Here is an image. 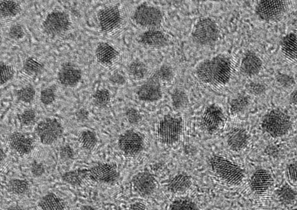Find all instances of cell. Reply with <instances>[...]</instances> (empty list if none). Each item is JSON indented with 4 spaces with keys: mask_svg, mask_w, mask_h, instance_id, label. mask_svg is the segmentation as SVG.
Returning a JSON list of instances; mask_svg holds the SVG:
<instances>
[{
    "mask_svg": "<svg viewBox=\"0 0 297 210\" xmlns=\"http://www.w3.org/2000/svg\"><path fill=\"white\" fill-rule=\"evenodd\" d=\"M0 10L3 16L11 17L16 15L20 12L21 8L19 4L15 2L4 1L0 3Z\"/></svg>",
    "mask_w": 297,
    "mask_h": 210,
    "instance_id": "cell-21",
    "label": "cell"
},
{
    "mask_svg": "<svg viewBox=\"0 0 297 210\" xmlns=\"http://www.w3.org/2000/svg\"><path fill=\"white\" fill-rule=\"evenodd\" d=\"M183 126V119L180 116L167 114L159 122L156 129L157 137L162 143L173 144L180 139Z\"/></svg>",
    "mask_w": 297,
    "mask_h": 210,
    "instance_id": "cell-2",
    "label": "cell"
},
{
    "mask_svg": "<svg viewBox=\"0 0 297 210\" xmlns=\"http://www.w3.org/2000/svg\"><path fill=\"white\" fill-rule=\"evenodd\" d=\"M9 33L10 37L15 39L22 38L25 34L22 27L19 24L15 25L11 27L10 29Z\"/></svg>",
    "mask_w": 297,
    "mask_h": 210,
    "instance_id": "cell-32",
    "label": "cell"
},
{
    "mask_svg": "<svg viewBox=\"0 0 297 210\" xmlns=\"http://www.w3.org/2000/svg\"><path fill=\"white\" fill-rule=\"evenodd\" d=\"M9 185L11 191L17 194L23 193L28 187V184L25 180L18 179L11 180Z\"/></svg>",
    "mask_w": 297,
    "mask_h": 210,
    "instance_id": "cell-28",
    "label": "cell"
},
{
    "mask_svg": "<svg viewBox=\"0 0 297 210\" xmlns=\"http://www.w3.org/2000/svg\"><path fill=\"white\" fill-rule=\"evenodd\" d=\"M156 73L160 79L165 80H169L173 76V70L167 66L162 67Z\"/></svg>",
    "mask_w": 297,
    "mask_h": 210,
    "instance_id": "cell-33",
    "label": "cell"
},
{
    "mask_svg": "<svg viewBox=\"0 0 297 210\" xmlns=\"http://www.w3.org/2000/svg\"><path fill=\"white\" fill-rule=\"evenodd\" d=\"M224 120L223 110L218 104L213 103L205 108L202 115L200 124L203 129L209 133L217 131Z\"/></svg>",
    "mask_w": 297,
    "mask_h": 210,
    "instance_id": "cell-6",
    "label": "cell"
},
{
    "mask_svg": "<svg viewBox=\"0 0 297 210\" xmlns=\"http://www.w3.org/2000/svg\"><path fill=\"white\" fill-rule=\"evenodd\" d=\"M93 102L98 106L103 107L109 103L110 100V95L108 91L105 89L97 91L93 96Z\"/></svg>",
    "mask_w": 297,
    "mask_h": 210,
    "instance_id": "cell-26",
    "label": "cell"
},
{
    "mask_svg": "<svg viewBox=\"0 0 297 210\" xmlns=\"http://www.w3.org/2000/svg\"><path fill=\"white\" fill-rule=\"evenodd\" d=\"M262 128L273 138L282 137L291 129V119L287 113L279 109H273L266 114L261 124Z\"/></svg>",
    "mask_w": 297,
    "mask_h": 210,
    "instance_id": "cell-1",
    "label": "cell"
},
{
    "mask_svg": "<svg viewBox=\"0 0 297 210\" xmlns=\"http://www.w3.org/2000/svg\"><path fill=\"white\" fill-rule=\"evenodd\" d=\"M118 54V52L115 49L105 43H100L98 46L96 52L98 60L104 64L111 62Z\"/></svg>",
    "mask_w": 297,
    "mask_h": 210,
    "instance_id": "cell-16",
    "label": "cell"
},
{
    "mask_svg": "<svg viewBox=\"0 0 297 210\" xmlns=\"http://www.w3.org/2000/svg\"><path fill=\"white\" fill-rule=\"evenodd\" d=\"M126 116L129 122L131 124H136L141 119V115L136 110L130 108L126 112Z\"/></svg>",
    "mask_w": 297,
    "mask_h": 210,
    "instance_id": "cell-34",
    "label": "cell"
},
{
    "mask_svg": "<svg viewBox=\"0 0 297 210\" xmlns=\"http://www.w3.org/2000/svg\"><path fill=\"white\" fill-rule=\"evenodd\" d=\"M44 165L41 163H35L32 165V172L35 176H41L44 173Z\"/></svg>",
    "mask_w": 297,
    "mask_h": 210,
    "instance_id": "cell-35",
    "label": "cell"
},
{
    "mask_svg": "<svg viewBox=\"0 0 297 210\" xmlns=\"http://www.w3.org/2000/svg\"><path fill=\"white\" fill-rule=\"evenodd\" d=\"M117 143L120 150L129 155H136L142 151L144 145L142 135L134 129H128L119 136Z\"/></svg>",
    "mask_w": 297,
    "mask_h": 210,
    "instance_id": "cell-5",
    "label": "cell"
},
{
    "mask_svg": "<svg viewBox=\"0 0 297 210\" xmlns=\"http://www.w3.org/2000/svg\"><path fill=\"white\" fill-rule=\"evenodd\" d=\"M1 85H3L12 78L14 74V70L12 66L4 63H1L0 67Z\"/></svg>",
    "mask_w": 297,
    "mask_h": 210,
    "instance_id": "cell-27",
    "label": "cell"
},
{
    "mask_svg": "<svg viewBox=\"0 0 297 210\" xmlns=\"http://www.w3.org/2000/svg\"><path fill=\"white\" fill-rule=\"evenodd\" d=\"M160 78L156 73L142 85L137 93L140 100L145 102H153L160 100L162 92Z\"/></svg>",
    "mask_w": 297,
    "mask_h": 210,
    "instance_id": "cell-8",
    "label": "cell"
},
{
    "mask_svg": "<svg viewBox=\"0 0 297 210\" xmlns=\"http://www.w3.org/2000/svg\"><path fill=\"white\" fill-rule=\"evenodd\" d=\"M297 92L296 90H295L293 91L290 96V99L291 102L294 104H296L297 102L296 98Z\"/></svg>",
    "mask_w": 297,
    "mask_h": 210,
    "instance_id": "cell-36",
    "label": "cell"
},
{
    "mask_svg": "<svg viewBox=\"0 0 297 210\" xmlns=\"http://www.w3.org/2000/svg\"><path fill=\"white\" fill-rule=\"evenodd\" d=\"M131 75L135 79H141L146 75L148 70L146 66L142 63L135 62L132 63L129 68Z\"/></svg>",
    "mask_w": 297,
    "mask_h": 210,
    "instance_id": "cell-24",
    "label": "cell"
},
{
    "mask_svg": "<svg viewBox=\"0 0 297 210\" xmlns=\"http://www.w3.org/2000/svg\"><path fill=\"white\" fill-rule=\"evenodd\" d=\"M35 94L34 88L32 86L28 85L18 90L16 96L19 100L25 103H30L34 100Z\"/></svg>",
    "mask_w": 297,
    "mask_h": 210,
    "instance_id": "cell-23",
    "label": "cell"
},
{
    "mask_svg": "<svg viewBox=\"0 0 297 210\" xmlns=\"http://www.w3.org/2000/svg\"><path fill=\"white\" fill-rule=\"evenodd\" d=\"M96 132L92 130L86 129L81 131L78 136V140L84 148L90 149L94 148L98 141Z\"/></svg>",
    "mask_w": 297,
    "mask_h": 210,
    "instance_id": "cell-17",
    "label": "cell"
},
{
    "mask_svg": "<svg viewBox=\"0 0 297 210\" xmlns=\"http://www.w3.org/2000/svg\"><path fill=\"white\" fill-rule=\"evenodd\" d=\"M82 73L80 69L70 62H65L61 66L57 77L60 82L64 86H72L77 84L80 81Z\"/></svg>",
    "mask_w": 297,
    "mask_h": 210,
    "instance_id": "cell-12",
    "label": "cell"
},
{
    "mask_svg": "<svg viewBox=\"0 0 297 210\" xmlns=\"http://www.w3.org/2000/svg\"><path fill=\"white\" fill-rule=\"evenodd\" d=\"M61 199L55 194L50 193L43 197L38 204L43 210H60L62 209Z\"/></svg>",
    "mask_w": 297,
    "mask_h": 210,
    "instance_id": "cell-18",
    "label": "cell"
},
{
    "mask_svg": "<svg viewBox=\"0 0 297 210\" xmlns=\"http://www.w3.org/2000/svg\"><path fill=\"white\" fill-rule=\"evenodd\" d=\"M43 67L44 65L42 62L33 57H29L26 59L23 65L24 71L30 75L38 73Z\"/></svg>",
    "mask_w": 297,
    "mask_h": 210,
    "instance_id": "cell-22",
    "label": "cell"
},
{
    "mask_svg": "<svg viewBox=\"0 0 297 210\" xmlns=\"http://www.w3.org/2000/svg\"><path fill=\"white\" fill-rule=\"evenodd\" d=\"M55 89L54 86L45 88L41 91L40 100L41 102L45 105L52 104L55 101Z\"/></svg>",
    "mask_w": 297,
    "mask_h": 210,
    "instance_id": "cell-25",
    "label": "cell"
},
{
    "mask_svg": "<svg viewBox=\"0 0 297 210\" xmlns=\"http://www.w3.org/2000/svg\"><path fill=\"white\" fill-rule=\"evenodd\" d=\"M172 104L176 109L180 110L186 107L189 103L188 97L184 91L177 89L171 95Z\"/></svg>",
    "mask_w": 297,
    "mask_h": 210,
    "instance_id": "cell-20",
    "label": "cell"
},
{
    "mask_svg": "<svg viewBox=\"0 0 297 210\" xmlns=\"http://www.w3.org/2000/svg\"><path fill=\"white\" fill-rule=\"evenodd\" d=\"M247 88L250 93L257 95L263 94L266 90V87L263 84L255 82L249 83L247 86Z\"/></svg>",
    "mask_w": 297,
    "mask_h": 210,
    "instance_id": "cell-31",
    "label": "cell"
},
{
    "mask_svg": "<svg viewBox=\"0 0 297 210\" xmlns=\"http://www.w3.org/2000/svg\"><path fill=\"white\" fill-rule=\"evenodd\" d=\"M98 17L102 29L107 31L114 29L119 21L118 10L114 7L108 6L103 9L99 12Z\"/></svg>",
    "mask_w": 297,
    "mask_h": 210,
    "instance_id": "cell-14",
    "label": "cell"
},
{
    "mask_svg": "<svg viewBox=\"0 0 297 210\" xmlns=\"http://www.w3.org/2000/svg\"><path fill=\"white\" fill-rule=\"evenodd\" d=\"M70 25L68 14L63 12L55 11L47 15L42 26L46 34L54 35L67 30Z\"/></svg>",
    "mask_w": 297,
    "mask_h": 210,
    "instance_id": "cell-7",
    "label": "cell"
},
{
    "mask_svg": "<svg viewBox=\"0 0 297 210\" xmlns=\"http://www.w3.org/2000/svg\"><path fill=\"white\" fill-rule=\"evenodd\" d=\"M206 66L210 84L224 85L229 81L232 67L227 58L220 56L207 60Z\"/></svg>",
    "mask_w": 297,
    "mask_h": 210,
    "instance_id": "cell-3",
    "label": "cell"
},
{
    "mask_svg": "<svg viewBox=\"0 0 297 210\" xmlns=\"http://www.w3.org/2000/svg\"><path fill=\"white\" fill-rule=\"evenodd\" d=\"M250 102L249 97L245 95H240L232 99L230 103V109L233 114H237L244 111Z\"/></svg>",
    "mask_w": 297,
    "mask_h": 210,
    "instance_id": "cell-19",
    "label": "cell"
},
{
    "mask_svg": "<svg viewBox=\"0 0 297 210\" xmlns=\"http://www.w3.org/2000/svg\"><path fill=\"white\" fill-rule=\"evenodd\" d=\"M36 132L41 142L50 145L56 142L62 136L64 128L57 119L48 117L40 121L37 124Z\"/></svg>",
    "mask_w": 297,
    "mask_h": 210,
    "instance_id": "cell-4",
    "label": "cell"
},
{
    "mask_svg": "<svg viewBox=\"0 0 297 210\" xmlns=\"http://www.w3.org/2000/svg\"><path fill=\"white\" fill-rule=\"evenodd\" d=\"M10 147L21 155L30 153L34 148L35 141L29 134L20 132L12 133L8 138Z\"/></svg>",
    "mask_w": 297,
    "mask_h": 210,
    "instance_id": "cell-9",
    "label": "cell"
},
{
    "mask_svg": "<svg viewBox=\"0 0 297 210\" xmlns=\"http://www.w3.org/2000/svg\"><path fill=\"white\" fill-rule=\"evenodd\" d=\"M21 123L25 126L32 124L36 119V113L32 109H28L24 111L19 115Z\"/></svg>",
    "mask_w": 297,
    "mask_h": 210,
    "instance_id": "cell-29",
    "label": "cell"
},
{
    "mask_svg": "<svg viewBox=\"0 0 297 210\" xmlns=\"http://www.w3.org/2000/svg\"><path fill=\"white\" fill-rule=\"evenodd\" d=\"M134 17L140 24L153 26L160 23L161 16L160 11L155 8L143 5L137 8Z\"/></svg>",
    "mask_w": 297,
    "mask_h": 210,
    "instance_id": "cell-11",
    "label": "cell"
},
{
    "mask_svg": "<svg viewBox=\"0 0 297 210\" xmlns=\"http://www.w3.org/2000/svg\"><path fill=\"white\" fill-rule=\"evenodd\" d=\"M134 188L140 195L144 196L150 195L156 190L157 180L151 174L143 172L136 175L133 179Z\"/></svg>",
    "mask_w": 297,
    "mask_h": 210,
    "instance_id": "cell-10",
    "label": "cell"
},
{
    "mask_svg": "<svg viewBox=\"0 0 297 210\" xmlns=\"http://www.w3.org/2000/svg\"><path fill=\"white\" fill-rule=\"evenodd\" d=\"M262 66L260 59L254 54L251 53L247 54L243 59L240 70L245 75L253 77L259 73Z\"/></svg>",
    "mask_w": 297,
    "mask_h": 210,
    "instance_id": "cell-15",
    "label": "cell"
},
{
    "mask_svg": "<svg viewBox=\"0 0 297 210\" xmlns=\"http://www.w3.org/2000/svg\"><path fill=\"white\" fill-rule=\"evenodd\" d=\"M229 146L234 150H238L245 147L250 140L249 135L245 129L235 127L231 129L226 136Z\"/></svg>",
    "mask_w": 297,
    "mask_h": 210,
    "instance_id": "cell-13",
    "label": "cell"
},
{
    "mask_svg": "<svg viewBox=\"0 0 297 210\" xmlns=\"http://www.w3.org/2000/svg\"><path fill=\"white\" fill-rule=\"evenodd\" d=\"M277 82L283 87L288 88L295 84L294 78L291 76L285 73H280L276 76Z\"/></svg>",
    "mask_w": 297,
    "mask_h": 210,
    "instance_id": "cell-30",
    "label": "cell"
}]
</instances>
